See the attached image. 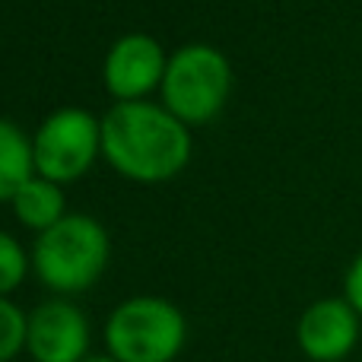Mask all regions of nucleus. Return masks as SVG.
<instances>
[{"label":"nucleus","instance_id":"f257e3e1","mask_svg":"<svg viewBox=\"0 0 362 362\" xmlns=\"http://www.w3.org/2000/svg\"><path fill=\"white\" fill-rule=\"evenodd\" d=\"M102 156L137 185H163L191 163V127L156 102H115L102 118Z\"/></svg>","mask_w":362,"mask_h":362},{"label":"nucleus","instance_id":"f03ea898","mask_svg":"<svg viewBox=\"0 0 362 362\" xmlns=\"http://www.w3.org/2000/svg\"><path fill=\"white\" fill-rule=\"evenodd\" d=\"M32 270L54 296H80L102 280L112 257L105 226L86 213H67L61 223L38 232L32 245Z\"/></svg>","mask_w":362,"mask_h":362},{"label":"nucleus","instance_id":"7ed1b4c3","mask_svg":"<svg viewBox=\"0 0 362 362\" xmlns=\"http://www.w3.org/2000/svg\"><path fill=\"white\" fill-rule=\"evenodd\" d=\"M102 337L118 362H175L185 350L187 321L169 299L134 296L112 308Z\"/></svg>","mask_w":362,"mask_h":362},{"label":"nucleus","instance_id":"20e7f679","mask_svg":"<svg viewBox=\"0 0 362 362\" xmlns=\"http://www.w3.org/2000/svg\"><path fill=\"white\" fill-rule=\"evenodd\" d=\"M159 93H163V105L187 127L206 124L223 112L226 99H229L232 67L223 51L213 45H181L178 51L169 54Z\"/></svg>","mask_w":362,"mask_h":362},{"label":"nucleus","instance_id":"39448f33","mask_svg":"<svg viewBox=\"0 0 362 362\" xmlns=\"http://www.w3.org/2000/svg\"><path fill=\"white\" fill-rule=\"evenodd\" d=\"M32 153H35V175L57 185L80 181L102 153V118L76 105L57 108L38 124Z\"/></svg>","mask_w":362,"mask_h":362},{"label":"nucleus","instance_id":"423d86ee","mask_svg":"<svg viewBox=\"0 0 362 362\" xmlns=\"http://www.w3.org/2000/svg\"><path fill=\"white\" fill-rule=\"evenodd\" d=\"M25 353L32 362H83L89 356V321L67 296L38 302L25 321Z\"/></svg>","mask_w":362,"mask_h":362},{"label":"nucleus","instance_id":"0eeeda50","mask_svg":"<svg viewBox=\"0 0 362 362\" xmlns=\"http://www.w3.org/2000/svg\"><path fill=\"white\" fill-rule=\"evenodd\" d=\"M165 64H169V54L156 38L146 32H131L108 48L102 80L115 102H140L153 89L163 86Z\"/></svg>","mask_w":362,"mask_h":362},{"label":"nucleus","instance_id":"6e6552de","mask_svg":"<svg viewBox=\"0 0 362 362\" xmlns=\"http://www.w3.org/2000/svg\"><path fill=\"white\" fill-rule=\"evenodd\" d=\"M362 334L359 312L344 296L318 299L299 315L296 325V344L302 356L312 362H344L356 350Z\"/></svg>","mask_w":362,"mask_h":362},{"label":"nucleus","instance_id":"1a4fd4ad","mask_svg":"<svg viewBox=\"0 0 362 362\" xmlns=\"http://www.w3.org/2000/svg\"><path fill=\"white\" fill-rule=\"evenodd\" d=\"M10 206H13V216H16L25 229L35 232V235L45 229H51L54 223H61V219L67 216L64 185L48 181L42 175H32L25 181V185L16 191V197L10 200Z\"/></svg>","mask_w":362,"mask_h":362},{"label":"nucleus","instance_id":"9d476101","mask_svg":"<svg viewBox=\"0 0 362 362\" xmlns=\"http://www.w3.org/2000/svg\"><path fill=\"white\" fill-rule=\"evenodd\" d=\"M32 175H35L32 140L10 118H0V204H10Z\"/></svg>","mask_w":362,"mask_h":362},{"label":"nucleus","instance_id":"9b49d317","mask_svg":"<svg viewBox=\"0 0 362 362\" xmlns=\"http://www.w3.org/2000/svg\"><path fill=\"white\" fill-rule=\"evenodd\" d=\"M25 321L29 312H23L10 296H0V362H13L25 350Z\"/></svg>","mask_w":362,"mask_h":362},{"label":"nucleus","instance_id":"f8f14e48","mask_svg":"<svg viewBox=\"0 0 362 362\" xmlns=\"http://www.w3.org/2000/svg\"><path fill=\"white\" fill-rule=\"evenodd\" d=\"M32 270V255H25V248L0 229V296H10L13 289H19V283L25 280V274Z\"/></svg>","mask_w":362,"mask_h":362},{"label":"nucleus","instance_id":"ddd939ff","mask_svg":"<svg viewBox=\"0 0 362 362\" xmlns=\"http://www.w3.org/2000/svg\"><path fill=\"white\" fill-rule=\"evenodd\" d=\"M344 299L356 308L359 318H362V251L353 257L346 274H344Z\"/></svg>","mask_w":362,"mask_h":362},{"label":"nucleus","instance_id":"4468645a","mask_svg":"<svg viewBox=\"0 0 362 362\" xmlns=\"http://www.w3.org/2000/svg\"><path fill=\"white\" fill-rule=\"evenodd\" d=\"M83 362H118V359H115V356H108V353H105V356H86Z\"/></svg>","mask_w":362,"mask_h":362}]
</instances>
